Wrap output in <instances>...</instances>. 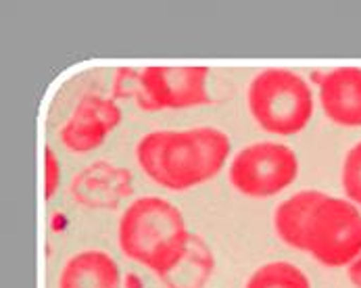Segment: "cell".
<instances>
[{
	"mask_svg": "<svg viewBox=\"0 0 361 288\" xmlns=\"http://www.w3.org/2000/svg\"><path fill=\"white\" fill-rule=\"evenodd\" d=\"M230 150V136L219 128L155 130L138 140L136 161L157 186L184 192L213 180Z\"/></svg>",
	"mask_w": 361,
	"mask_h": 288,
	"instance_id": "6da1fadb",
	"label": "cell"
},
{
	"mask_svg": "<svg viewBox=\"0 0 361 288\" xmlns=\"http://www.w3.org/2000/svg\"><path fill=\"white\" fill-rule=\"evenodd\" d=\"M192 232L182 211L155 194L140 196L128 205L119 220L117 242L121 253L163 278L182 259Z\"/></svg>",
	"mask_w": 361,
	"mask_h": 288,
	"instance_id": "7a4b0ae2",
	"label": "cell"
},
{
	"mask_svg": "<svg viewBox=\"0 0 361 288\" xmlns=\"http://www.w3.org/2000/svg\"><path fill=\"white\" fill-rule=\"evenodd\" d=\"M209 67H121L115 73V98H130L142 111L192 109L211 102L207 90Z\"/></svg>",
	"mask_w": 361,
	"mask_h": 288,
	"instance_id": "3957f363",
	"label": "cell"
},
{
	"mask_svg": "<svg viewBox=\"0 0 361 288\" xmlns=\"http://www.w3.org/2000/svg\"><path fill=\"white\" fill-rule=\"evenodd\" d=\"M247 104L253 121L274 136H295L303 132L315 111L310 82L282 67L259 71L249 84Z\"/></svg>",
	"mask_w": 361,
	"mask_h": 288,
	"instance_id": "277c9868",
	"label": "cell"
},
{
	"mask_svg": "<svg viewBox=\"0 0 361 288\" xmlns=\"http://www.w3.org/2000/svg\"><path fill=\"white\" fill-rule=\"evenodd\" d=\"M305 253L324 268H349L361 255L360 207L326 194L311 217Z\"/></svg>",
	"mask_w": 361,
	"mask_h": 288,
	"instance_id": "5b68a950",
	"label": "cell"
},
{
	"mask_svg": "<svg viewBox=\"0 0 361 288\" xmlns=\"http://www.w3.org/2000/svg\"><path fill=\"white\" fill-rule=\"evenodd\" d=\"M299 176L297 152L282 143H253L240 148L228 167L234 191L249 198H269L284 192Z\"/></svg>",
	"mask_w": 361,
	"mask_h": 288,
	"instance_id": "8992f818",
	"label": "cell"
},
{
	"mask_svg": "<svg viewBox=\"0 0 361 288\" xmlns=\"http://www.w3.org/2000/svg\"><path fill=\"white\" fill-rule=\"evenodd\" d=\"M121 121V109L115 98L103 95H86L75 104L71 117L61 126L59 140L75 155L97 150L113 134Z\"/></svg>",
	"mask_w": 361,
	"mask_h": 288,
	"instance_id": "52a82bcc",
	"label": "cell"
},
{
	"mask_svg": "<svg viewBox=\"0 0 361 288\" xmlns=\"http://www.w3.org/2000/svg\"><path fill=\"white\" fill-rule=\"evenodd\" d=\"M317 84L324 115L341 128H361L360 67L330 69Z\"/></svg>",
	"mask_w": 361,
	"mask_h": 288,
	"instance_id": "ba28073f",
	"label": "cell"
},
{
	"mask_svg": "<svg viewBox=\"0 0 361 288\" xmlns=\"http://www.w3.org/2000/svg\"><path fill=\"white\" fill-rule=\"evenodd\" d=\"M119 265L101 248H84L71 255L59 274V288H119Z\"/></svg>",
	"mask_w": 361,
	"mask_h": 288,
	"instance_id": "9c48e42d",
	"label": "cell"
},
{
	"mask_svg": "<svg viewBox=\"0 0 361 288\" xmlns=\"http://www.w3.org/2000/svg\"><path fill=\"white\" fill-rule=\"evenodd\" d=\"M326 198L322 191H301L288 196L274 211V230L290 248L307 251V228L317 205Z\"/></svg>",
	"mask_w": 361,
	"mask_h": 288,
	"instance_id": "30bf717a",
	"label": "cell"
},
{
	"mask_svg": "<svg viewBox=\"0 0 361 288\" xmlns=\"http://www.w3.org/2000/svg\"><path fill=\"white\" fill-rule=\"evenodd\" d=\"M213 268L215 259L209 244L192 232L178 265L159 280L165 288H205L213 276Z\"/></svg>",
	"mask_w": 361,
	"mask_h": 288,
	"instance_id": "8fae6325",
	"label": "cell"
},
{
	"mask_svg": "<svg viewBox=\"0 0 361 288\" xmlns=\"http://www.w3.org/2000/svg\"><path fill=\"white\" fill-rule=\"evenodd\" d=\"M245 288H311V280L301 268L280 259L259 265Z\"/></svg>",
	"mask_w": 361,
	"mask_h": 288,
	"instance_id": "7c38bea8",
	"label": "cell"
},
{
	"mask_svg": "<svg viewBox=\"0 0 361 288\" xmlns=\"http://www.w3.org/2000/svg\"><path fill=\"white\" fill-rule=\"evenodd\" d=\"M341 184L347 200L361 207V143L353 144L345 155L341 169Z\"/></svg>",
	"mask_w": 361,
	"mask_h": 288,
	"instance_id": "4fadbf2b",
	"label": "cell"
},
{
	"mask_svg": "<svg viewBox=\"0 0 361 288\" xmlns=\"http://www.w3.org/2000/svg\"><path fill=\"white\" fill-rule=\"evenodd\" d=\"M44 178H47V200H51L61 186V161L51 146L44 148Z\"/></svg>",
	"mask_w": 361,
	"mask_h": 288,
	"instance_id": "5bb4252c",
	"label": "cell"
},
{
	"mask_svg": "<svg viewBox=\"0 0 361 288\" xmlns=\"http://www.w3.org/2000/svg\"><path fill=\"white\" fill-rule=\"evenodd\" d=\"M347 276H349V282L355 288H361V255L347 268Z\"/></svg>",
	"mask_w": 361,
	"mask_h": 288,
	"instance_id": "9a60e30c",
	"label": "cell"
}]
</instances>
